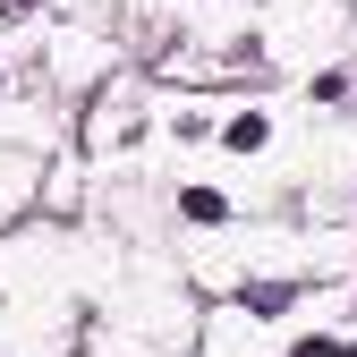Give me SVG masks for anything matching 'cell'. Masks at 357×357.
<instances>
[{"label":"cell","mask_w":357,"mask_h":357,"mask_svg":"<svg viewBox=\"0 0 357 357\" xmlns=\"http://www.w3.org/2000/svg\"><path fill=\"white\" fill-rule=\"evenodd\" d=\"M178 204H188V221H221V213H230V204H221L213 188H188V196H178Z\"/></svg>","instance_id":"1"},{"label":"cell","mask_w":357,"mask_h":357,"mask_svg":"<svg viewBox=\"0 0 357 357\" xmlns=\"http://www.w3.org/2000/svg\"><path fill=\"white\" fill-rule=\"evenodd\" d=\"M264 137H273V128H264V119H255V111H247V119H230V145H238V153H255V145H264Z\"/></svg>","instance_id":"2"}]
</instances>
